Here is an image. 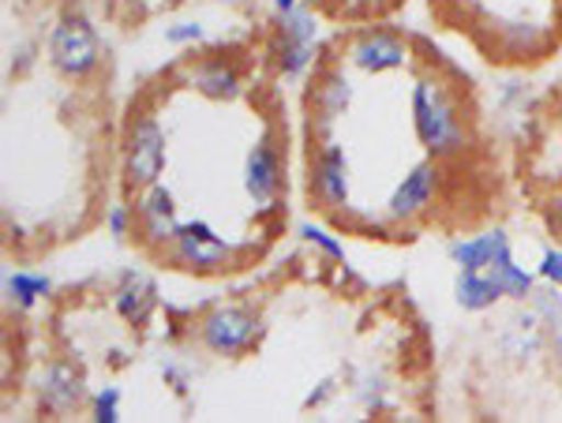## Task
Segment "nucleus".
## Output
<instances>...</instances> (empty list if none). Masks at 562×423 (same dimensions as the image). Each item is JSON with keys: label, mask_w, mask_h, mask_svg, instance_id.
Wrapping results in <instances>:
<instances>
[{"label": "nucleus", "mask_w": 562, "mask_h": 423, "mask_svg": "<svg viewBox=\"0 0 562 423\" xmlns=\"http://www.w3.org/2000/svg\"><path fill=\"white\" fill-rule=\"evenodd\" d=\"M166 259L177 270H188V274H225V270L237 266V248L214 229L211 221L195 218L184 221L177 232V240L169 244Z\"/></svg>", "instance_id": "39448f33"}, {"label": "nucleus", "mask_w": 562, "mask_h": 423, "mask_svg": "<svg viewBox=\"0 0 562 423\" xmlns=\"http://www.w3.org/2000/svg\"><path fill=\"white\" fill-rule=\"evenodd\" d=\"M161 38H166L169 45H177V49H188V45H203L206 42V26L199 20L169 23L166 31H161Z\"/></svg>", "instance_id": "bb28decb"}, {"label": "nucleus", "mask_w": 562, "mask_h": 423, "mask_svg": "<svg viewBox=\"0 0 562 423\" xmlns=\"http://www.w3.org/2000/svg\"><path fill=\"white\" fill-rule=\"evenodd\" d=\"M169 142H166V128L150 110H132L128 121H124V135H121V176L124 187L135 195L143 187L158 184L166 176L169 165Z\"/></svg>", "instance_id": "7ed1b4c3"}, {"label": "nucleus", "mask_w": 562, "mask_h": 423, "mask_svg": "<svg viewBox=\"0 0 562 423\" xmlns=\"http://www.w3.org/2000/svg\"><path fill=\"white\" fill-rule=\"evenodd\" d=\"M529 308L540 315L543 334H548V348L555 353V359H562V285L540 282L529 300Z\"/></svg>", "instance_id": "aec40b11"}, {"label": "nucleus", "mask_w": 562, "mask_h": 423, "mask_svg": "<svg viewBox=\"0 0 562 423\" xmlns=\"http://www.w3.org/2000/svg\"><path fill=\"white\" fill-rule=\"evenodd\" d=\"M492 277L498 282V289H503L506 300H514V304H529L532 293H537V285H540L537 270H525V266L514 263V259H503V263H495Z\"/></svg>", "instance_id": "4be33fe9"}, {"label": "nucleus", "mask_w": 562, "mask_h": 423, "mask_svg": "<svg viewBox=\"0 0 562 423\" xmlns=\"http://www.w3.org/2000/svg\"><path fill=\"white\" fill-rule=\"evenodd\" d=\"M161 379H166V386H173V393H180V398L192 390V371L177 359H161Z\"/></svg>", "instance_id": "c85d7f7f"}, {"label": "nucleus", "mask_w": 562, "mask_h": 423, "mask_svg": "<svg viewBox=\"0 0 562 423\" xmlns=\"http://www.w3.org/2000/svg\"><path fill=\"white\" fill-rule=\"evenodd\" d=\"M315 53L319 45H296V42H281V38H270V57H274V68L281 79H304L307 71L315 65Z\"/></svg>", "instance_id": "412c9836"}, {"label": "nucleus", "mask_w": 562, "mask_h": 423, "mask_svg": "<svg viewBox=\"0 0 562 423\" xmlns=\"http://www.w3.org/2000/svg\"><path fill=\"white\" fill-rule=\"evenodd\" d=\"M454 300L461 311H473V315H484L492 311L498 300H506L498 282L492 277V270H458L454 277Z\"/></svg>", "instance_id": "f3484780"}, {"label": "nucleus", "mask_w": 562, "mask_h": 423, "mask_svg": "<svg viewBox=\"0 0 562 423\" xmlns=\"http://www.w3.org/2000/svg\"><path fill=\"white\" fill-rule=\"evenodd\" d=\"M105 229H109V237H113V240H132L135 229H139V218H135V203H124V199L109 203L105 206Z\"/></svg>", "instance_id": "393cba45"}, {"label": "nucleus", "mask_w": 562, "mask_h": 423, "mask_svg": "<svg viewBox=\"0 0 562 423\" xmlns=\"http://www.w3.org/2000/svg\"><path fill=\"white\" fill-rule=\"evenodd\" d=\"M352 98H357V87L341 68H323L319 79H315L312 90V124H319V139L330 135V124H338L341 116L349 113Z\"/></svg>", "instance_id": "4468645a"}, {"label": "nucleus", "mask_w": 562, "mask_h": 423, "mask_svg": "<svg viewBox=\"0 0 562 423\" xmlns=\"http://www.w3.org/2000/svg\"><path fill=\"white\" fill-rule=\"evenodd\" d=\"M158 300H161L158 282H154L147 270H135V266L124 270V274L113 282V293H109L113 311L121 315L132 330L147 327V322L154 319V311H158Z\"/></svg>", "instance_id": "f8f14e48"}, {"label": "nucleus", "mask_w": 562, "mask_h": 423, "mask_svg": "<svg viewBox=\"0 0 562 423\" xmlns=\"http://www.w3.org/2000/svg\"><path fill=\"white\" fill-rule=\"evenodd\" d=\"M334 393H338V382H334V379H323V382H319V390L307 393L304 409H315V404H326V401L334 398Z\"/></svg>", "instance_id": "c756f323"}, {"label": "nucleus", "mask_w": 562, "mask_h": 423, "mask_svg": "<svg viewBox=\"0 0 562 423\" xmlns=\"http://www.w3.org/2000/svg\"><path fill=\"white\" fill-rule=\"evenodd\" d=\"M262 338V315L251 304L229 300L214 304L195 319V341L217 359H240L259 345Z\"/></svg>", "instance_id": "20e7f679"}, {"label": "nucleus", "mask_w": 562, "mask_h": 423, "mask_svg": "<svg viewBox=\"0 0 562 423\" xmlns=\"http://www.w3.org/2000/svg\"><path fill=\"white\" fill-rule=\"evenodd\" d=\"M495 34H498V45L506 53H514L518 60L525 57H540L548 49V31L529 20H495Z\"/></svg>", "instance_id": "6ab92c4d"}, {"label": "nucleus", "mask_w": 562, "mask_h": 423, "mask_svg": "<svg viewBox=\"0 0 562 423\" xmlns=\"http://www.w3.org/2000/svg\"><path fill=\"white\" fill-rule=\"evenodd\" d=\"M244 195L256 206L278 203L281 187H285V155H281V142L274 132H262L251 142L248 158H244V173H240Z\"/></svg>", "instance_id": "9b49d317"}, {"label": "nucleus", "mask_w": 562, "mask_h": 423, "mask_svg": "<svg viewBox=\"0 0 562 423\" xmlns=\"http://www.w3.org/2000/svg\"><path fill=\"white\" fill-rule=\"evenodd\" d=\"M188 87L195 94H203L206 102H237L244 94L240 87V71L229 65V60H217V57H206V60H195L188 68Z\"/></svg>", "instance_id": "dca6fc26"}, {"label": "nucleus", "mask_w": 562, "mask_h": 423, "mask_svg": "<svg viewBox=\"0 0 562 423\" xmlns=\"http://www.w3.org/2000/svg\"><path fill=\"white\" fill-rule=\"evenodd\" d=\"M439 187H442L439 161L428 158V161H420V165H413L409 173L402 176V184L390 192V199L383 206V221L386 225H409L416 218H424V214L431 210Z\"/></svg>", "instance_id": "9d476101"}, {"label": "nucleus", "mask_w": 562, "mask_h": 423, "mask_svg": "<svg viewBox=\"0 0 562 423\" xmlns=\"http://www.w3.org/2000/svg\"><path fill=\"white\" fill-rule=\"evenodd\" d=\"M296 237L304 240V244H312L315 251H319L323 259H330V263H346V244H341L334 232H326L323 225L315 221H301V229H296Z\"/></svg>", "instance_id": "b1692460"}, {"label": "nucleus", "mask_w": 562, "mask_h": 423, "mask_svg": "<svg viewBox=\"0 0 562 423\" xmlns=\"http://www.w3.org/2000/svg\"><path fill=\"white\" fill-rule=\"evenodd\" d=\"M352 8H375V4H383V0H349Z\"/></svg>", "instance_id": "2f4dec72"}, {"label": "nucleus", "mask_w": 562, "mask_h": 423, "mask_svg": "<svg viewBox=\"0 0 562 423\" xmlns=\"http://www.w3.org/2000/svg\"><path fill=\"white\" fill-rule=\"evenodd\" d=\"M45 60L68 83H87L105 60V45L98 26L87 20L83 12H65L49 26L45 38Z\"/></svg>", "instance_id": "f03ea898"}, {"label": "nucleus", "mask_w": 562, "mask_h": 423, "mask_svg": "<svg viewBox=\"0 0 562 423\" xmlns=\"http://www.w3.org/2000/svg\"><path fill=\"white\" fill-rule=\"evenodd\" d=\"M90 420L94 423H121V386H102L90 398Z\"/></svg>", "instance_id": "a878e982"}, {"label": "nucleus", "mask_w": 562, "mask_h": 423, "mask_svg": "<svg viewBox=\"0 0 562 423\" xmlns=\"http://www.w3.org/2000/svg\"><path fill=\"white\" fill-rule=\"evenodd\" d=\"M211 4H225V8H240V4H248V0H211Z\"/></svg>", "instance_id": "473e14b6"}, {"label": "nucleus", "mask_w": 562, "mask_h": 423, "mask_svg": "<svg viewBox=\"0 0 562 423\" xmlns=\"http://www.w3.org/2000/svg\"><path fill=\"white\" fill-rule=\"evenodd\" d=\"M135 218H139V229H135V240L143 248L154 251V255H166L169 244L180 232V214H177V195L169 192L166 184H150L143 192H135Z\"/></svg>", "instance_id": "1a4fd4ad"}, {"label": "nucleus", "mask_w": 562, "mask_h": 423, "mask_svg": "<svg viewBox=\"0 0 562 423\" xmlns=\"http://www.w3.org/2000/svg\"><path fill=\"white\" fill-rule=\"evenodd\" d=\"M274 38L281 42H296V45H319V20L307 4L293 8V12L278 15L274 23Z\"/></svg>", "instance_id": "5701e85b"}, {"label": "nucleus", "mask_w": 562, "mask_h": 423, "mask_svg": "<svg viewBox=\"0 0 562 423\" xmlns=\"http://www.w3.org/2000/svg\"><path fill=\"white\" fill-rule=\"evenodd\" d=\"M341 57H346L349 68L364 71V76H386V71H402L413 65V45L397 31H386V26H364L346 42Z\"/></svg>", "instance_id": "6e6552de"}, {"label": "nucleus", "mask_w": 562, "mask_h": 423, "mask_svg": "<svg viewBox=\"0 0 562 423\" xmlns=\"http://www.w3.org/2000/svg\"><path fill=\"white\" fill-rule=\"evenodd\" d=\"M495 348L503 359L510 364H537V359L548 353V334H543V322L537 311H518L503 322V330L495 334Z\"/></svg>", "instance_id": "ddd939ff"}, {"label": "nucleus", "mask_w": 562, "mask_h": 423, "mask_svg": "<svg viewBox=\"0 0 562 423\" xmlns=\"http://www.w3.org/2000/svg\"><path fill=\"white\" fill-rule=\"evenodd\" d=\"M53 293V282L38 270H4V304L12 311H34Z\"/></svg>", "instance_id": "a211bd4d"}, {"label": "nucleus", "mask_w": 562, "mask_h": 423, "mask_svg": "<svg viewBox=\"0 0 562 423\" xmlns=\"http://www.w3.org/2000/svg\"><path fill=\"white\" fill-rule=\"evenodd\" d=\"M304 0H270V8H274V15H285V12H293V8H301Z\"/></svg>", "instance_id": "7c9ffc66"}, {"label": "nucleus", "mask_w": 562, "mask_h": 423, "mask_svg": "<svg viewBox=\"0 0 562 423\" xmlns=\"http://www.w3.org/2000/svg\"><path fill=\"white\" fill-rule=\"evenodd\" d=\"M447 259L458 270H492L503 259H514V244L506 229H487L476 237H458L447 244Z\"/></svg>", "instance_id": "2eb2a0df"}, {"label": "nucleus", "mask_w": 562, "mask_h": 423, "mask_svg": "<svg viewBox=\"0 0 562 423\" xmlns=\"http://www.w3.org/2000/svg\"><path fill=\"white\" fill-rule=\"evenodd\" d=\"M307 187H312V199L323 206L326 214H346L352 203V169L349 155L338 139L323 135L312 150L307 161Z\"/></svg>", "instance_id": "423d86ee"}, {"label": "nucleus", "mask_w": 562, "mask_h": 423, "mask_svg": "<svg viewBox=\"0 0 562 423\" xmlns=\"http://www.w3.org/2000/svg\"><path fill=\"white\" fill-rule=\"evenodd\" d=\"M31 393H34V401H38V409L49 412V416H68V412L83 409L90 401V382H87L83 364H76V359H68V356L45 359L31 379Z\"/></svg>", "instance_id": "0eeeda50"}, {"label": "nucleus", "mask_w": 562, "mask_h": 423, "mask_svg": "<svg viewBox=\"0 0 562 423\" xmlns=\"http://www.w3.org/2000/svg\"><path fill=\"white\" fill-rule=\"evenodd\" d=\"M537 277L548 285H562V248H543L540 263H537Z\"/></svg>", "instance_id": "cd10ccee"}, {"label": "nucleus", "mask_w": 562, "mask_h": 423, "mask_svg": "<svg viewBox=\"0 0 562 423\" xmlns=\"http://www.w3.org/2000/svg\"><path fill=\"white\" fill-rule=\"evenodd\" d=\"M409 116L420 147L435 161H450L469 150V124L461 116L458 94L447 87V79L435 71H420L409 90Z\"/></svg>", "instance_id": "f257e3e1"}]
</instances>
